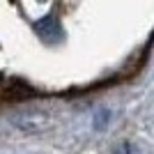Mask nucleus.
I'll return each mask as SVG.
<instances>
[{
    "instance_id": "1",
    "label": "nucleus",
    "mask_w": 154,
    "mask_h": 154,
    "mask_svg": "<svg viewBox=\"0 0 154 154\" xmlns=\"http://www.w3.org/2000/svg\"><path fill=\"white\" fill-rule=\"evenodd\" d=\"M37 30L44 32V35H51L53 30H55V23H53V19H44L42 23H37Z\"/></svg>"
}]
</instances>
